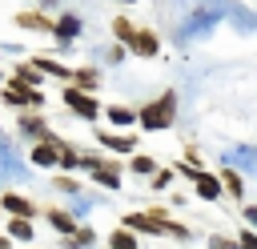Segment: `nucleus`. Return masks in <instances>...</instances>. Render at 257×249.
Listing matches in <instances>:
<instances>
[{
    "mask_svg": "<svg viewBox=\"0 0 257 249\" xmlns=\"http://www.w3.org/2000/svg\"><path fill=\"white\" fill-rule=\"evenodd\" d=\"M120 225H124V229H133V233H153V237H177V241H185V237H189V229H185L181 221H169V209L124 213V217H120Z\"/></svg>",
    "mask_w": 257,
    "mask_h": 249,
    "instance_id": "1",
    "label": "nucleus"
},
{
    "mask_svg": "<svg viewBox=\"0 0 257 249\" xmlns=\"http://www.w3.org/2000/svg\"><path fill=\"white\" fill-rule=\"evenodd\" d=\"M173 120H177V92L173 88H165L157 100H149L145 108H137V125L145 133H165V129H173Z\"/></svg>",
    "mask_w": 257,
    "mask_h": 249,
    "instance_id": "2",
    "label": "nucleus"
},
{
    "mask_svg": "<svg viewBox=\"0 0 257 249\" xmlns=\"http://www.w3.org/2000/svg\"><path fill=\"white\" fill-rule=\"evenodd\" d=\"M177 173L193 181V189H197V197H201V201H217V197L225 193V189H221V177H217V173H205V169H193V165H185V161L177 165Z\"/></svg>",
    "mask_w": 257,
    "mask_h": 249,
    "instance_id": "3",
    "label": "nucleus"
},
{
    "mask_svg": "<svg viewBox=\"0 0 257 249\" xmlns=\"http://www.w3.org/2000/svg\"><path fill=\"white\" fill-rule=\"evenodd\" d=\"M64 104H68L80 120H96V116H100L96 96H92V92H84V88H76V84H68V88H64Z\"/></svg>",
    "mask_w": 257,
    "mask_h": 249,
    "instance_id": "4",
    "label": "nucleus"
},
{
    "mask_svg": "<svg viewBox=\"0 0 257 249\" xmlns=\"http://www.w3.org/2000/svg\"><path fill=\"white\" fill-rule=\"evenodd\" d=\"M60 145H64V141H56V137L36 141V145L28 149V161H32V165H40V169H52V165H60Z\"/></svg>",
    "mask_w": 257,
    "mask_h": 249,
    "instance_id": "5",
    "label": "nucleus"
},
{
    "mask_svg": "<svg viewBox=\"0 0 257 249\" xmlns=\"http://www.w3.org/2000/svg\"><path fill=\"white\" fill-rule=\"evenodd\" d=\"M128 52H137V56H157L161 52V36L153 32V28H137L133 36H128V44H124Z\"/></svg>",
    "mask_w": 257,
    "mask_h": 249,
    "instance_id": "6",
    "label": "nucleus"
},
{
    "mask_svg": "<svg viewBox=\"0 0 257 249\" xmlns=\"http://www.w3.org/2000/svg\"><path fill=\"white\" fill-rule=\"evenodd\" d=\"M4 100H8V104H40L44 96H40V88H32V84H24V80L16 76V80H8Z\"/></svg>",
    "mask_w": 257,
    "mask_h": 249,
    "instance_id": "7",
    "label": "nucleus"
},
{
    "mask_svg": "<svg viewBox=\"0 0 257 249\" xmlns=\"http://www.w3.org/2000/svg\"><path fill=\"white\" fill-rule=\"evenodd\" d=\"M96 141H100L104 149H112V153H133V149H137V137H133V133H108V129H100Z\"/></svg>",
    "mask_w": 257,
    "mask_h": 249,
    "instance_id": "8",
    "label": "nucleus"
},
{
    "mask_svg": "<svg viewBox=\"0 0 257 249\" xmlns=\"http://www.w3.org/2000/svg\"><path fill=\"white\" fill-rule=\"evenodd\" d=\"M0 209L12 213V217H28V221H32V213H36V205H32L28 197H20V193H0Z\"/></svg>",
    "mask_w": 257,
    "mask_h": 249,
    "instance_id": "9",
    "label": "nucleus"
},
{
    "mask_svg": "<svg viewBox=\"0 0 257 249\" xmlns=\"http://www.w3.org/2000/svg\"><path fill=\"white\" fill-rule=\"evenodd\" d=\"M44 213H48V225H52L60 237H72V233L80 229V225H76V217H72L68 209H44Z\"/></svg>",
    "mask_w": 257,
    "mask_h": 249,
    "instance_id": "10",
    "label": "nucleus"
},
{
    "mask_svg": "<svg viewBox=\"0 0 257 249\" xmlns=\"http://www.w3.org/2000/svg\"><path fill=\"white\" fill-rule=\"evenodd\" d=\"M4 237H8V241H32V245H36V229H32L28 217H12L8 229H4Z\"/></svg>",
    "mask_w": 257,
    "mask_h": 249,
    "instance_id": "11",
    "label": "nucleus"
},
{
    "mask_svg": "<svg viewBox=\"0 0 257 249\" xmlns=\"http://www.w3.org/2000/svg\"><path fill=\"white\" fill-rule=\"evenodd\" d=\"M104 116H108V125H112V129H128V125H137V112H133L128 104H108V108H104Z\"/></svg>",
    "mask_w": 257,
    "mask_h": 249,
    "instance_id": "12",
    "label": "nucleus"
},
{
    "mask_svg": "<svg viewBox=\"0 0 257 249\" xmlns=\"http://www.w3.org/2000/svg\"><path fill=\"white\" fill-rule=\"evenodd\" d=\"M217 177H221V189H225V193H229V197H237V201H241V197H245V177H241V173H237V169H221V173H217Z\"/></svg>",
    "mask_w": 257,
    "mask_h": 249,
    "instance_id": "13",
    "label": "nucleus"
},
{
    "mask_svg": "<svg viewBox=\"0 0 257 249\" xmlns=\"http://www.w3.org/2000/svg\"><path fill=\"white\" fill-rule=\"evenodd\" d=\"M72 84L84 88V92H96L100 88V68H72Z\"/></svg>",
    "mask_w": 257,
    "mask_h": 249,
    "instance_id": "14",
    "label": "nucleus"
},
{
    "mask_svg": "<svg viewBox=\"0 0 257 249\" xmlns=\"http://www.w3.org/2000/svg\"><path fill=\"white\" fill-rule=\"evenodd\" d=\"M52 32H56L60 40H72V36L80 32V16H72V12H64L60 20H52Z\"/></svg>",
    "mask_w": 257,
    "mask_h": 249,
    "instance_id": "15",
    "label": "nucleus"
},
{
    "mask_svg": "<svg viewBox=\"0 0 257 249\" xmlns=\"http://www.w3.org/2000/svg\"><path fill=\"white\" fill-rule=\"evenodd\" d=\"M16 24H20V28H36V32H52V20H48L44 12H20Z\"/></svg>",
    "mask_w": 257,
    "mask_h": 249,
    "instance_id": "16",
    "label": "nucleus"
},
{
    "mask_svg": "<svg viewBox=\"0 0 257 249\" xmlns=\"http://www.w3.org/2000/svg\"><path fill=\"white\" fill-rule=\"evenodd\" d=\"M137 245H141V241H137V233H133V229H124V225L108 233V249H137Z\"/></svg>",
    "mask_w": 257,
    "mask_h": 249,
    "instance_id": "17",
    "label": "nucleus"
},
{
    "mask_svg": "<svg viewBox=\"0 0 257 249\" xmlns=\"http://www.w3.org/2000/svg\"><path fill=\"white\" fill-rule=\"evenodd\" d=\"M128 169H133V173H141V177H153V173H157V161H153V157H145V153H133V157H128Z\"/></svg>",
    "mask_w": 257,
    "mask_h": 249,
    "instance_id": "18",
    "label": "nucleus"
},
{
    "mask_svg": "<svg viewBox=\"0 0 257 249\" xmlns=\"http://www.w3.org/2000/svg\"><path fill=\"white\" fill-rule=\"evenodd\" d=\"M137 32V24L128 20V16H112V36L120 40V44H128V36Z\"/></svg>",
    "mask_w": 257,
    "mask_h": 249,
    "instance_id": "19",
    "label": "nucleus"
},
{
    "mask_svg": "<svg viewBox=\"0 0 257 249\" xmlns=\"http://www.w3.org/2000/svg\"><path fill=\"white\" fill-rule=\"evenodd\" d=\"M60 165H64V169H80V153H76L68 141L60 145Z\"/></svg>",
    "mask_w": 257,
    "mask_h": 249,
    "instance_id": "20",
    "label": "nucleus"
},
{
    "mask_svg": "<svg viewBox=\"0 0 257 249\" xmlns=\"http://www.w3.org/2000/svg\"><path fill=\"white\" fill-rule=\"evenodd\" d=\"M169 185H173V169H157V173H153V181H149V189H157V193H161V189H169Z\"/></svg>",
    "mask_w": 257,
    "mask_h": 249,
    "instance_id": "21",
    "label": "nucleus"
},
{
    "mask_svg": "<svg viewBox=\"0 0 257 249\" xmlns=\"http://www.w3.org/2000/svg\"><path fill=\"white\" fill-rule=\"evenodd\" d=\"M237 249H257V229H241L237 233Z\"/></svg>",
    "mask_w": 257,
    "mask_h": 249,
    "instance_id": "22",
    "label": "nucleus"
},
{
    "mask_svg": "<svg viewBox=\"0 0 257 249\" xmlns=\"http://www.w3.org/2000/svg\"><path fill=\"white\" fill-rule=\"evenodd\" d=\"M52 185H56V189H64V193H80V185H76L72 177H56Z\"/></svg>",
    "mask_w": 257,
    "mask_h": 249,
    "instance_id": "23",
    "label": "nucleus"
},
{
    "mask_svg": "<svg viewBox=\"0 0 257 249\" xmlns=\"http://www.w3.org/2000/svg\"><path fill=\"white\" fill-rule=\"evenodd\" d=\"M209 245H213V249H237V241H229V237H213Z\"/></svg>",
    "mask_w": 257,
    "mask_h": 249,
    "instance_id": "24",
    "label": "nucleus"
},
{
    "mask_svg": "<svg viewBox=\"0 0 257 249\" xmlns=\"http://www.w3.org/2000/svg\"><path fill=\"white\" fill-rule=\"evenodd\" d=\"M241 213H245V221H249V229H257V205H245Z\"/></svg>",
    "mask_w": 257,
    "mask_h": 249,
    "instance_id": "25",
    "label": "nucleus"
},
{
    "mask_svg": "<svg viewBox=\"0 0 257 249\" xmlns=\"http://www.w3.org/2000/svg\"><path fill=\"white\" fill-rule=\"evenodd\" d=\"M120 56H124V44H112V48H108V60H112V64H116V60H120Z\"/></svg>",
    "mask_w": 257,
    "mask_h": 249,
    "instance_id": "26",
    "label": "nucleus"
},
{
    "mask_svg": "<svg viewBox=\"0 0 257 249\" xmlns=\"http://www.w3.org/2000/svg\"><path fill=\"white\" fill-rule=\"evenodd\" d=\"M120 4H137V0H120Z\"/></svg>",
    "mask_w": 257,
    "mask_h": 249,
    "instance_id": "27",
    "label": "nucleus"
}]
</instances>
